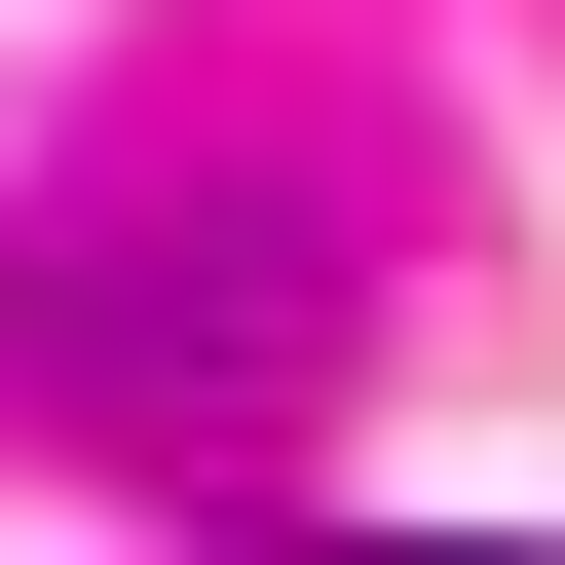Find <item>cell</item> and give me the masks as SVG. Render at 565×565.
Here are the masks:
<instances>
[{"label":"cell","instance_id":"6da1fadb","mask_svg":"<svg viewBox=\"0 0 565 565\" xmlns=\"http://www.w3.org/2000/svg\"><path fill=\"white\" fill-rule=\"evenodd\" d=\"M39 377L0 415H114V452H264L340 377V226H264V189H189V226H39V302H0Z\"/></svg>","mask_w":565,"mask_h":565}]
</instances>
